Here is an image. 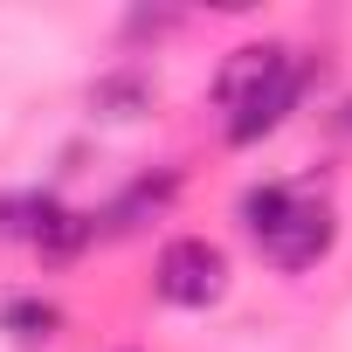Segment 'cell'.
<instances>
[{
	"label": "cell",
	"mask_w": 352,
	"mask_h": 352,
	"mask_svg": "<svg viewBox=\"0 0 352 352\" xmlns=\"http://www.w3.org/2000/svg\"><path fill=\"white\" fill-rule=\"evenodd\" d=\"M159 297L180 304V311H208L228 297V256L208 235H180L159 249Z\"/></svg>",
	"instance_id": "obj_1"
},
{
	"label": "cell",
	"mask_w": 352,
	"mask_h": 352,
	"mask_svg": "<svg viewBox=\"0 0 352 352\" xmlns=\"http://www.w3.org/2000/svg\"><path fill=\"white\" fill-rule=\"evenodd\" d=\"M283 63H290V56H283V49H270V42H249V49H235V56L221 63V76H214V104L235 118V111H242V104H249V97H256V90H263V83L283 69Z\"/></svg>",
	"instance_id": "obj_4"
},
{
	"label": "cell",
	"mask_w": 352,
	"mask_h": 352,
	"mask_svg": "<svg viewBox=\"0 0 352 352\" xmlns=\"http://www.w3.org/2000/svg\"><path fill=\"white\" fill-rule=\"evenodd\" d=\"M345 124H352V118H345Z\"/></svg>",
	"instance_id": "obj_10"
},
{
	"label": "cell",
	"mask_w": 352,
	"mask_h": 352,
	"mask_svg": "<svg viewBox=\"0 0 352 352\" xmlns=\"http://www.w3.org/2000/svg\"><path fill=\"white\" fill-rule=\"evenodd\" d=\"M283 214H290V187H249V194H242V228H249L256 242H270Z\"/></svg>",
	"instance_id": "obj_6"
},
{
	"label": "cell",
	"mask_w": 352,
	"mask_h": 352,
	"mask_svg": "<svg viewBox=\"0 0 352 352\" xmlns=\"http://www.w3.org/2000/svg\"><path fill=\"white\" fill-rule=\"evenodd\" d=\"M331 242H338V214H331L324 201H297V194H290V214L276 221V235H270L263 249H270L276 270H311Z\"/></svg>",
	"instance_id": "obj_2"
},
{
	"label": "cell",
	"mask_w": 352,
	"mask_h": 352,
	"mask_svg": "<svg viewBox=\"0 0 352 352\" xmlns=\"http://www.w3.org/2000/svg\"><path fill=\"white\" fill-rule=\"evenodd\" d=\"M49 194H21V201H0V235L8 242H35L42 235V221H49Z\"/></svg>",
	"instance_id": "obj_8"
},
{
	"label": "cell",
	"mask_w": 352,
	"mask_h": 352,
	"mask_svg": "<svg viewBox=\"0 0 352 352\" xmlns=\"http://www.w3.org/2000/svg\"><path fill=\"white\" fill-rule=\"evenodd\" d=\"M166 194H173V173H159V180L131 187V194H124V201L111 208V228H118V235H124V228H138V214H145V208L159 214V208H166Z\"/></svg>",
	"instance_id": "obj_9"
},
{
	"label": "cell",
	"mask_w": 352,
	"mask_h": 352,
	"mask_svg": "<svg viewBox=\"0 0 352 352\" xmlns=\"http://www.w3.org/2000/svg\"><path fill=\"white\" fill-rule=\"evenodd\" d=\"M297 90H304V76H297V63H283V69H276V76H270V83H263V90H256V97H249V104L228 118V138H235V145H256V138H270V131L290 118Z\"/></svg>",
	"instance_id": "obj_3"
},
{
	"label": "cell",
	"mask_w": 352,
	"mask_h": 352,
	"mask_svg": "<svg viewBox=\"0 0 352 352\" xmlns=\"http://www.w3.org/2000/svg\"><path fill=\"white\" fill-rule=\"evenodd\" d=\"M90 104H97L104 118H138V111L152 104V90H145V76H104V83L90 90Z\"/></svg>",
	"instance_id": "obj_7"
},
{
	"label": "cell",
	"mask_w": 352,
	"mask_h": 352,
	"mask_svg": "<svg viewBox=\"0 0 352 352\" xmlns=\"http://www.w3.org/2000/svg\"><path fill=\"white\" fill-rule=\"evenodd\" d=\"M0 331H8L14 345H49L63 331V311L49 297H8V304H0Z\"/></svg>",
	"instance_id": "obj_5"
}]
</instances>
